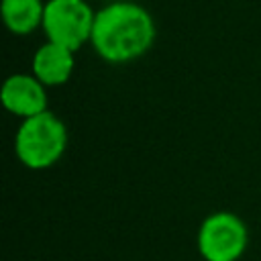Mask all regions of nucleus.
<instances>
[{
	"instance_id": "1",
	"label": "nucleus",
	"mask_w": 261,
	"mask_h": 261,
	"mask_svg": "<svg viewBox=\"0 0 261 261\" xmlns=\"http://www.w3.org/2000/svg\"><path fill=\"white\" fill-rule=\"evenodd\" d=\"M157 27L151 12L130 0H114L96 10L90 45L100 59L124 65L141 59L155 43Z\"/></svg>"
},
{
	"instance_id": "2",
	"label": "nucleus",
	"mask_w": 261,
	"mask_h": 261,
	"mask_svg": "<svg viewBox=\"0 0 261 261\" xmlns=\"http://www.w3.org/2000/svg\"><path fill=\"white\" fill-rule=\"evenodd\" d=\"M67 126L51 110L20 120L14 135V155L27 169L53 167L67 149Z\"/></svg>"
},
{
	"instance_id": "3",
	"label": "nucleus",
	"mask_w": 261,
	"mask_h": 261,
	"mask_svg": "<svg viewBox=\"0 0 261 261\" xmlns=\"http://www.w3.org/2000/svg\"><path fill=\"white\" fill-rule=\"evenodd\" d=\"M94 20L96 10L88 0H47L41 31L47 41L77 51L90 43Z\"/></svg>"
},
{
	"instance_id": "4",
	"label": "nucleus",
	"mask_w": 261,
	"mask_h": 261,
	"mask_svg": "<svg viewBox=\"0 0 261 261\" xmlns=\"http://www.w3.org/2000/svg\"><path fill=\"white\" fill-rule=\"evenodd\" d=\"M196 245L206 261H239L247 251L249 230L234 212H212L200 222Z\"/></svg>"
},
{
	"instance_id": "5",
	"label": "nucleus",
	"mask_w": 261,
	"mask_h": 261,
	"mask_svg": "<svg viewBox=\"0 0 261 261\" xmlns=\"http://www.w3.org/2000/svg\"><path fill=\"white\" fill-rule=\"evenodd\" d=\"M0 100L6 112L27 120L41 112L49 110V94L47 86H43L31 71L12 73L4 80L0 90Z\"/></svg>"
},
{
	"instance_id": "6",
	"label": "nucleus",
	"mask_w": 261,
	"mask_h": 261,
	"mask_svg": "<svg viewBox=\"0 0 261 261\" xmlns=\"http://www.w3.org/2000/svg\"><path fill=\"white\" fill-rule=\"evenodd\" d=\"M75 51L45 41L41 47H37V51L33 53L31 59V73L47 88H55V86H63L65 82H69L73 67H75Z\"/></svg>"
},
{
	"instance_id": "7",
	"label": "nucleus",
	"mask_w": 261,
	"mask_h": 261,
	"mask_svg": "<svg viewBox=\"0 0 261 261\" xmlns=\"http://www.w3.org/2000/svg\"><path fill=\"white\" fill-rule=\"evenodd\" d=\"M0 14L4 27L16 35L24 37L43 27L45 2L43 0H0Z\"/></svg>"
}]
</instances>
